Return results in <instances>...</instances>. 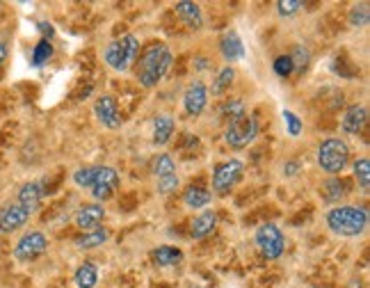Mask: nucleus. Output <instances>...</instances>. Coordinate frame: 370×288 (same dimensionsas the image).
<instances>
[{
	"label": "nucleus",
	"instance_id": "2",
	"mask_svg": "<svg viewBox=\"0 0 370 288\" xmlns=\"http://www.w3.org/2000/svg\"><path fill=\"white\" fill-rule=\"evenodd\" d=\"M172 66V53L165 44H153L140 57L138 80L142 88H155Z\"/></svg>",
	"mask_w": 370,
	"mask_h": 288
},
{
	"label": "nucleus",
	"instance_id": "26",
	"mask_svg": "<svg viewBox=\"0 0 370 288\" xmlns=\"http://www.w3.org/2000/svg\"><path fill=\"white\" fill-rule=\"evenodd\" d=\"M233 80H236V66H224V69L217 73V78H215V85H213V96H220L227 92Z\"/></svg>",
	"mask_w": 370,
	"mask_h": 288
},
{
	"label": "nucleus",
	"instance_id": "6",
	"mask_svg": "<svg viewBox=\"0 0 370 288\" xmlns=\"http://www.w3.org/2000/svg\"><path fill=\"white\" fill-rule=\"evenodd\" d=\"M242 174H245V165L240 160L217 162L215 169H213V190H215V195L227 197L240 184Z\"/></svg>",
	"mask_w": 370,
	"mask_h": 288
},
{
	"label": "nucleus",
	"instance_id": "1",
	"mask_svg": "<svg viewBox=\"0 0 370 288\" xmlns=\"http://www.w3.org/2000/svg\"><path fill=\"white\" fill-rule=\"evenodd\" d=\"M325 220L329 232L343 238H357L368 229V210L362 206H334Z\"/></svg>",
	"mask_w": 370,
	"mask_h": 288
},
{
	"label": "nucleus",
	"instance_id": "11",
	"mask_svg": "<svg viewBox=\"0 0 370 288\" xmlns=\"http://www.w3.org/2000/svg\"><path fill=\"white\" fill-rule=\"evenodd\" d=\"M94 114H96V119H99L105 128H110V131H117L121 126V119H119V108H117V101H114V96H99L94 103Z\"/></svg>",
	"mask_w": 370,
	"mask_h": 288
},
{
	"label": "nucleus",
	"instance_id": "34",
	"mask_svg": "<svg viewBox=\"0 0 370 288\" xmlns=\"http://www.w3.org/2000/svg\"><path fill=\"white\" fill-rule=\"evenodd\" d=\"M275 73L279 78H288V76H293V62H290V55H279L275 60Z\"/></svg>",
	"mask_w": 370,
	"mask_h": 288
},
{
	"label": "nucleus",
	"instance_id": "9",
	"mask_svg": "<svg viewBox=\"0 0 370 288\" xmlns=\"http://www.w3.org/2000/svg\"><path fill=\"white\" fill-rule=\"evenodd\" d=\"M121 184V176H119V172H117L114 167H108V165H101L99 172H96V176L92 181V186H90V192H92V197L96 199V204L99 201H108L114 197V192L117 188H119Z\"/></svg>",
	"mask_w": 370,
	"mask_h": 288
},
{
	"label": "nucleus",
	"instance_id": "37",
	"mask_svg": "<svg viewBox=\"0 0 370 288\" xmlns=\"http://www.w3.org/2000/svg\"><path fill=\"white\" fill-rule=\"evenodd\" d=\"M39 30H42V35H44V40L46 42H51L53 40V35H55V30H53V25L51 23H39Z\"/></svg>",
	"mask_w": 370,
	"mask_h": 288
},
{
	"label": "nucleus",
	"instance_id": "4",
	"mask_svg": "<svg viewBox=\"0 0 370 288\" xmlns=\"http://www.w3.org/2000/svg\"><path fill=\"white\" fill-rule=\"evenodd\" d=\"M350 162V147L340 138H327L318 147V165L327 174H340Z\"/></svg>",
	"mask_w": 370,
	"mask_h": 288
},
{
	"label": "nucleus",
	"instance_id": "31",
	"mask_svg": "<svg viewBox=\"0 0 370 288\" xmlns=\"http://www.w3.org/2000/svg\"><path fill=\"white\" fill-rule=\"evenodd\" d=\"M368 3L354 5L352 12H350V25L352 28H366L370 23V12H368Z\"/></svg>",
	"mask_w": 370,
	"mask_h": 288
},
{
	"label": "nucleus",
	"instance_id": "13",
	"mask_svg": "<svg viewBox=\"0 0 370 288\" xmlns=\"http://www.w3.org/2000/svg\"><path fill=\"white\" fill-rule=\"evenodd\" d=\"M46 197V186L44 181H28V184L21 186L18 190V204L23 208H28L30 213H37L39 206H42V199Z\"/></svg>",
	"mask_w": 370,
	"mask_h": 288
},
{
	"label": "nucleus",
	"instance_id": "16",
	"mask_svg": "<svg viewBox=\"0 0 370 288\" xmlns=\"http://www.w3.org/2000/svg\"><path fill=\"white\" fill-rule=\"evenodd\" d=\"M220 51H222V57L227 60L229 64L238 62L245 57V44H242L240 35L236 30H229L222 35V42H220Z\"/></svg>",
	"mask_w": 370,
	"mask_h": 288
},
{
	"label": "nucleus",
	"instance_id": "24",
	"mask_svg": "<svg viewBox=\"0 0 370 288\" xmlns=\"http://www.w3.org/2000/svg\"><path fill=\"white\" fill-rule=\"evenodd\" d=\"M320 192H323V199L325 201H329V204H336V201H340V199L345 197L347 188H345V184L340 179L332 176V179L325 181L323 188H320Z\"/></svg>",
	"mask_w": 370,
	"mask_h": 288
},
{
	"label": "nucleus",
	"instance_id": "33",
	"mask_svg": "<svg viewBox=\"0 0 370 288\" xmlns=\"http://www.w3.org/2000/svg\"><path fill=\"white\" fill-rule=\"evenodd\" d=\"M222 112L227 114L229 121H231V119H240V117H245V103H242L240 99L229 101V103L222 105Z\"/></svg>",
	"mask_w": 370,
	"mask_h": 288
},
{
	"label": "nucleus",
	"instance_id": "12",
	"mask_svg": "<svg viewBox=\"0 0 370 288\" xmlns=\"http://www.w3.org/2000/svg\"><path fill=\"white\" fill-rule=\"evenodd\" d=\"M206 103H208V90L206 85L201 80H194L188 90L183 94V108L190 117H197L203 110H206Z\"/></svg>",
	"mask_w": 370,
	"mask_h": 288
},
{
	"label": "nucleus",
	"instance_id": "7",
	"mask_svg": "<svg viewBox=\"0 0 370 288\" xmlns=\"http://www.w3.org/2000/svg\"><path fill=\"white\" fill-rule=\"evenodd\" d=\"M256 245L261 249V254L270 258V261H275L281 254H284L286 249V238H284V232L277 227V224H261L258 232H256Z\"/></svg>",
	"mask_w": 370,
	"mask_h": 288
},
{
	"label": "nucleus",
	"instance_id": "17",
	"mask_svg": "<svg viewBox=\"0 0 370 288\" xmlns=\"http://www.w3.org/2000/svg\"><path fill=\"white\" fill-rule=\"evenodd\" d=\"M366 121H368V108L366 105H352V108L345 110L340 126H343V131L350 133V136H357V133L364 131Z\"/></svg>",
	"mask_w": 370,
	"mask_h": 288
},
{
	"label": "nucleus",
	"instance_id": "35",
	"mask_svg": "<svg viewBox=\"0 0 370 288\" xmlns=\"http://www.w3.org/2000/svg\"><path fill=\"white\" fill-rule=\"evenodd\" d=\"M302 9V3L299 0H279L277 3V12L279 16H295Z\"/></svg>",
	"mask_w": 370,
	"mask_h": 288
},
{
	"label": "nucleus",
	"instance_id": "21",
	"mask_svg": "<svg viewBox=\"0 0 370 288\" xmlns=\"http://www.w3.org/2000/svg\"><path fill=\"white\" fill-rule=\"evenodd\" d=\"M110 232L105 227H96L92 232H85L83 236L76 238V247L78 249H94V247H101L103 243H108Z\"/></svg>",
	"mask_w": 370,
	"mask_h": 288
},
{
	"label": "nucleus",
	"instance_id": "3",
	"mask_svg": "<svg viewBox=\"0 0 370 288\" xmlns=\"http://www.w3.org/2000/svg\"><path fill=\"white\" fill-rule=\"evenodd\" d=\"M105 62L108 66H112L114 71H129L131 66L138 62L140 57V42L135 35H121L119 40H114L105 48Z\"/></svg>",
	"mask_w": 370,
	"mask_h": 288
},
{
	"label": "nucleus",
	"instance_id": "40",
	"mask_svg": "<svg viewBox=\"0 0 370 288\" xmlns=\"http://www.w3.org/2000/svg\"><path fill=\"white\" fill-rule=\"evenodd\" d=\"M314 288H327V286H314Z\"/></svg>",
	"mask_w": 370,
	"mask_h": 288
},
{
	"label": "nucleus",
	"instance_id": "5",
	"mask_svg": "<svg viewBox=\"0 0 370 288\" xmlns=\"http://www.w3.org/2000/svg\"><path fill=\"white\" fill-rule=\"evenodd\" d=\"M258 136V117L251 114V117H240V119H231L227 133H224V140L231 149H245Z\"/></svg>",
	"mask_w": 370,
	"mask_h": 288
},
{
	"label": "nucleus",
	"instance_id": "22",
	"mask_svg": "<svg viewBox=\"0 0 370 288\" xmlns=\"http://www.w3.org/2000/svg\"><path fill=\"white\" fill-rule=\"evenodd\" d=\"M73 282L78 288H96V284H99V268L92 261H85L83 265H78Z\"/></svg>",
	"mask_w": 370,
	"mask_h": 288
},
{
	"label": "nucleus",
	"instance_id": "39",
	"mask_svg": "<svg viewBox=\"0 0 370 288\" xmlns=\"http://www.w3.org/2000/svg\"><path fill=\"white\" fill-rule=\"evenodd\" d=\"M5 60H7V44H5L3 37H0V66H3Z\"/></svg>",
	"mask_w": 370,
	"mask_h": 288
},
{
	"label": "nucleus",
	"instance_id": "32",
	"mask_svg": "<svg viewBox=\"0 0 370 288\" xmlns=\"http://www.w3.org/2000/svg\"><path fill=\"white\" fill-rule=\"evenodd\" d=\"M284 121H286L288 136H293V138L302 136V128H304V126H302V119L297 117L293 110H284Z\"/></svg>",
	"mask_w": 370,
	"mask_h": 288
},
{
	"label": "nucleus",
	"instance_id": "25",
	"mask_svg": "<svg viewBox=\"0 0 370 288\" xmlns=\"http://www.w3.org/2000/svg\"><path fill=\"white\" fill-rule=\"evenodd\" d=\"M153 174H155V179H167V176L177 174V165H174V158L169 156V153H160V156H155Z\"/></svg>",
	"mask_w": 370,
	"mask_h": 288
},
{
	"label": "nucleus",
	"instance_id": "27",
	"mask_svg": "<svg viewBox=\"0 0 370 288\" xmlns=\"http://www.w3.org/2000/svg\"><path fill=\"white\" fill-rule=\"evenodd\" d=\"M53 57V44L46 40H39L37 46L32 48V66H44Z\"/></svg>",
	"mask_w": 370,
	"mask_h": 288
},
{
	"label": "nucleus",
	"instance_id": "28",
	"mask_svg": "<svg viewBox=\"0 0 370 288\" xmlns=\"http://www.w3.org/2000/svg\"><path fill=\"white\" fill-rule=\"evenodd\" d=\"M290 62H293V73H304L311 64V53L304 46H295L293 55H290Z\"/></svg>",
	"mask_w": 370,
	"mask_h": 288
},
{
	"label": "nucleus",
	"instance_id": "10",
	"mask_svg": "<svg viewBox=\"0 0 370 288\" xmlns=\"http://www.w3.org/2000/svg\"><path fill=\"white\" fill-rule=\"evenodd\" d=\"M30 210L23 208L18 201H12L5 208H0V234H12L18 232L21 227H25V222L30 220Z\"/></svg>",
	"mask_w": 370,
	"mask_h": 288
},
{
	"label": "nucleus",
	"instance_id": "14",
	"mask_svg": "<svg viewBox=\"0 0 370 288\" xmlns=\"http://www.w3.org/2000/svg\"><path fill=\"white\" fill-rule=\"evenodd\" d=\"M103 217H105L103 204H96V201H94V204H85V206L78 208L76 224H78V229H83V232H92V229L101 227Z\"/></svg>",
	"mask_w": 370,
	"mask_h": 288
},
{
	"label": "nucleus",
	"instance_id": "8",
	"mask_svg": "<svg viewBox=\"0 0 370 288\" xmlns=\"http://www.w3.org/2000/svg\"><path fill=\"white\" fill-rule=\"evenodd\" d=\"M48 249V238L42 232H28L16 240L14 245V258L21 263H30L39 258Z\"/></svg>",
	"mask_w": 370,
	"mask_h": 288
},
{
	"label": "nucleus",
	"instance_id": "18",
	"mask_svg": "<svg viewBox=\"0 0 370 288\" xmlns=\"http://www.w3.org/2000/svg\"><path fill=\"white\" fill-rule=\"evenodd\" d=\"M177 16L190 28V30H199L203 25V16H201V7L197 3H190V0H183L177 3Z\"/></svg>",
	"mask_w": 370,
	"mask_h": 288
},
{
	"label": "nucleus",
	"instance_id": "36",
	"mask_svg": "<svg viewBox=\"0 0 370 288\" xmlns=\"http://www.w3.org/2000/svg\"><path fill=\"white\" fill-rule=\"evenodd\" d=\"M179 176L174 174V176H167V179H158V192L160 195H165V197H169L172 192H177V188H179Z\"/></svg>",
	"mask_w": 370,
	"mask_h": 288
},
{
	"label": "nucleus",
	"instance_id": "38",
	"mask_svg": "<svg viewBox=\"0 0 370 288\" xmlns=\"http://www.w3.org/2000/svg\"><path fill=\"white\" fill-rule=\"evenodd\" d=\"M297 172H299V162L297 160H290V162H286V165H284V174L286 176H295Z\"/></svg>",
	"mask_w": 370,
	"mask_h": 288
},
{
	"label": "nucleus",
	"instance_id": "30",
	"mask_svg": "<svg viewBox=\"0 0 370 288\" xmlns=\"http://www.w3.org/2000/svg\"><path fill=\"white\" fill-rule=\"evenodd\" d=\"M101 165H87V167H80V169H76L73 172V184L78 188H90L92 186V181L96 176V172H99Z\"/></svg>",
	"mask_w": 370,
	"mask_h": 288
},
{
	"label": "nucleus",
	"instance_id": "29",
	"mask_svg": "<svg viewBox=\"0 0 370 288\" xmlns=\"http://www.w3.org/2000/svg\"><path fill=\"white\" fill-rule=\"evenodd\" d=\"M354 176L359 181V188L364 192L370 190V160L368 158H359L354 160Z\"/></svg>",
	"mask_w": 370,
	"mask_h": 288
},
{
	"label": "nucleus",
	"instance_id": "20",
	"mask_svg": "<svg viewBox=\"0 0 370 288\" xmlns=\"http://www.w3.org/2000/svg\"><path fill=\"white\" fill-rule=\"evenodd\" d=\"M153 263L158 268H172V265H179L183 261V252L179 247H172V245H160L153 249Z\"/></svg>",
	"mask_w": 370,
	"mask_h": 288
},
{
	"label": "nucleus",
	"instance_id": "19",
	"mask_svg": "<svg viewBox=\"0 0 370 288\" xmlns=\"http://www.w3.org/2000/svg\"><path fill=\"white\" fill-rule=\"evenodd\" d=\"M174 117L172 114H158V117L153 119V144L155 147H162V144H167L174 136Z\"/></svg>",
	"mask_w": 370,
	"mask_h": 288
},
{
	"label": "nucleus",
	"instance_id": "15",
	"mask_svg": "<svg viewBox=\"0 0 370 288\" xmlns=\"http://www.w3.org/2000/svg\"><path fill=\"white\" fill-rule=\"evenodd\" d=\"M215 227H217V213L215 210L206 208L192 220L190 236H192V240H203V238H208L213 232H215Z\"/></svg>",
	"mask_w": 370,
	"mask_h": 288
},
{
	"label": "nucleus",
	"instance_id": "23",
	"mask_svg": "<svg viewBox=\"0 0 370 288\" xmlns=\"http://www.w3.org/2000/svg\"><path fill=\"white\" fill-rule=\"evenodd\" d=\"M183 201H185V206H188V208H206L210 201H213V195H210L206 188L192 186V188L185 190Z\"/></svg>",
	"mask_w": 370,
	"mask_h": 288
}]
</instances>
